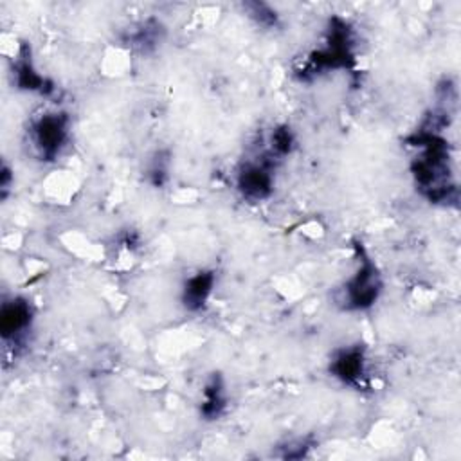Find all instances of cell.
Listing matches in <instances>:
<instances>
[{"label": "cell", "mask_w": 461, "mask_h": 461, "mask_svg": "<svg viewBox=\"0 0 461 461\" xmlns=\"http://www.w3.org/2000/svg\"><path fill=\"white\" fill-rule=\"evenodd\" d=\"M276 157L265 151L258 160H249L241 166L236 176L238 191L250 202H259L272 193L274 175L272 167L276 164Z\"/></svg>", "instance_id": "4"}, {"label": "cell", "mask_w": 461, "mask_h": 461, "mask_svg": "<svg viewBox=\"0 0 461 461\" xmlns=\"http://www.w3.org/2000/svg\"><path fill=\"white\" fill-rule=\"evenodd\" d=\"M227 407V393L220 375H212L203 389V402L200 405V414L205 420H216Z\"/></svg>", "instance_id": "8"}, {"label": "cell", "mask_w": 461, "mask_h": 461, "mask_svg": "<svg viewBox=\"0 0 461 461\" xmlns=\"http://www.w3.org/2000/svg\"><path fill=\"white\" fill-rule=\"evenodd\" d=\"M13 76L16 79V86L22 88V90L40 92V94H45V95H49L54 90V86L41 74H38V70L34 68L31 54H29L25 45L20 49L18 58L14 59Z\"/></svg>", "instance_id": "6"}, {"label": "cell", "mask_w": 461, "mask_h": 461, "mask_svg": "<svg viewBox=\"0 0 461 461\" xmlns=\"http://www.w3.org/2000/svg\"><path fill=\"white\" fill-rule=\"evenodd\" d=\"M245 9L249 13V16L261 27H276L277 25V13L268 5V4H263V2H249L245 4Z\"/></svg>", "instance_id": "9"}, {"label": "cell", "mask_w": 461, "mask_h": 461, "mask_svg": "<svg viewBox=\"0 0 461 461\" xmlns=\"http://www.w3.org/2000/svg\"><path fill=\"white\" fill-rule=\"evenodd\" d=\"M358 250V267L355 274L344 283L339 294V303L344 310H367L371 308L380 292H382V277L375 265V261L366 254V250L357 245Z\"/></svg>", "instance_id": "1"}, {"label": "cell", "mask_w": 461, "mask_h": 461, "mask_svg": "<svg viewBox=\"0 0 461 461\" xmlns=\"http://www.w3.org/2000/svg\"><path fill=\"white\" fill-rule=\"evenodd\" d=\"M70 119L63 112H43L29 126V140L41 160H54L68 139Z\"/></svg>", "instance_id": "2"}, {"label": "cell", "mask_w": 461, "mask_h": 461, "mask_svg": "<svg viewBox=\"0 0 461 461\" xmlns=\"http://www.w3.org/2000/svg\"><path fill=\"white\" fill-rule=\"evenodd\" d=\"M330 373L346 385L362 387L367 373L366 351L362 346H344L330 358Z\"/></svg>", "instance_id": "5"}, {"label": "cell", "mask_w": 461, "mask_h": 461, "mask_svg": "<svg viewBox=\"0 0 461 461\" xmlns=\"http://www.w3.org/2000/svg\"><path fill=\"white\" fill-rule=\"evenodd\" d=\"M148 175H149L153 185H162L164 184V180L167 176V158L162 157V153H158L153 158V162H151V166L148 169Z\"/></svg>", "instance_id": "10"}, {"label": "cell", "mask_w": 461, "mask_h": 461, "mask_svg": "<svg viewBox=\"0 0 461 461\" xmlns=\"http://www.w3.org/2000/svg\"><path fill=\"white\" fill-rule=\"evenodd\" d=\"M216 276L211 270H200L185 279L182 286V304L191 310L198 312L205 306L209 295L212 294Z\"/></svg>", "instance_id": "7"}, {"label": "cell", "mask_w": 461, "mask_h": 461, "mask_svg": "<svg viewBox=\"0 0 461 461\" xmlns=\"http://www.w3.org/2000/svg\"><path fill=\"white\" fill-rule=\"evenodd\" d=\"M34 319V310L29 299L25 297H11L4 299L0 308V335L5 349H13L16 353L18 346L27 339Z\"/></svg>", "instance_id": "3"}]
</instances>
